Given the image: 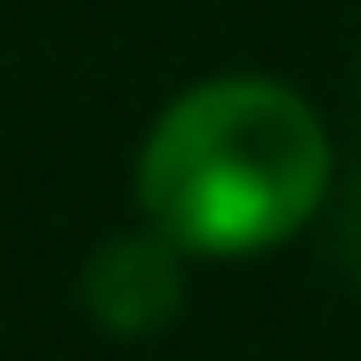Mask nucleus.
Here are the masks:
<instances>
[{
  "label": "nucleus",
  "mask_w": 361,
  "mask_h": 361,
  "mask_svg": "<svg viewBox=\"0 0 361 361\" xmlns=\"http://www.w3.org/2000/svg\"><path fill=\"white\" fill-rule=\"evenodd\" d=\"M329 121L289 80L217 73L177 89L137 145V209L193 257H265L329 201Z\"/></svg>",
  "instance_id": "f257e3e1"
},
{
  "label": "nucleus",
  "mask_w": 361,
  "mask_h": 361,
  "mask_svg": "<svg viewBox=\"0 0 361 361\" xmlns=\"http://www.w3.org/2000/svg\"><path fill=\"white\" fill-rule=\"evenodd\" d=\"M353 233H361V225H353Z\"/></svg>",
  "instance_id": "7ed1b4c3"
},
{
  "label": "nucleus",
  "mask_w": 361,
  "mask_h": 361,
  "mask_svg": "<svg viewBox=\"0 0 361 361\" xmlns=\"http://www.w3.org/2000/svg\"><path fill=\"white\" fill-rule=\"evenodd\" d=\"M185 257L193 249L169 241V233L145 217L129 233H104L80 265V313L104 329V337H153L177 322L185 305Z\"/></svg>",
  "instance_id": "f03ea898"
}]
</instances>
